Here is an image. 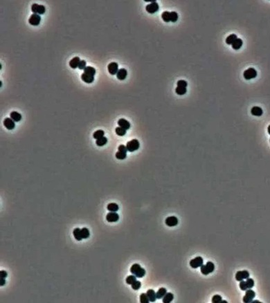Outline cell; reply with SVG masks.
Returning a JSON list of instances; mask_svg holds the SVG:
<instances>
[{
    "mask_svg": "<svg viewBox=\"0 0 270 303\" xmlns=\"http://www.w3.org/2000/svg\"><path fill=\"white\" fill-rule=\"evenodd\" d=\"M118 125H119V127L123 128L125 130H128L130 128V122H128L127 120L124 119V118H121L118 120Z\"/></svg>",
    "mask_w": 270,
    "mask_h": 303,
    "instance_id": "9a60e30c",
    "label": "cell"
},
{
    "mask_svg": "<svg viewBox=\"0 0 270 303\" xmlns=\"http://www.w3.org/2000/svg\"><path fill=\"white\" fill-rule=\"evenodd\" d=\"M161 18L165 22H170V12L168 11H164L161 14Z\"/></svg>",
    "mask_w": 270,
    "mask_h": 303,
    "instance_id": "f1b7e54d",
    "label": "cell"
},
{
    "mask_svg": "<svg viewBox=\"0 0 270 303\" xmlns=\"http://www.w3.org/2000/svg\"><path fill=\"white\" fill-rule=\"evenodd\" d=\"M104 134H105V132H104V131L103 130H97V131H96V132L94 133V134H93V137L95 138V139H98V138H102V137H103L104 136Z\"/></svg>",
    "mask_w": 270,
    "mask_h": 303,
    "instance_id": "4dcf8cb0",
    "label": "cell"
},
{
    "mask_svg": "<svg viewBox=\"0 0 270 303\" xmlns=\"http://www.w3.org/2000/svg\"><path fill=\"white\" fill-rule=\"evenodd\" d=\"M106 219L108 222H116L119 219V215L116 212H110L107 214Z\"/></svg>",
    "mask_w": 270,
    "mask_h": 303,
    "instance_id": "4fadbf2b",
    "label": "cell"
},
{
    "mask_svg": "<svg viewBox=\"0 0 270 303\" xmlns=\"http://www.w3.org/2000/svg\"><path fill=\"white\" fill-rule=\"evenodd\" d=\"M238 39L237 35L235 34H231V35H229L228 37L226 38V43L229 45H232L236 39Z\"/></svg>",
    "mask_w": 270,
    "mask_h": 303,
    "instance_id": "7402d4cb",
    "label": "cell"
},
{
    "mask_svg": "<svg viewBox=\"0 0 270 303\" xmlns=\"http://www.w3.org/2000/svg\"><path fill=\"white\" fill-rule=\"evenodd\" d=\"M73 234L74 236L75 239L78 240V241H81L83 239V237H82V233H81V229L76 228H75L73 231Z\"/></svg>",
    "mask_w": 270,
    "mask_h": 303,
    "instance_id": "603a6c76",
    "label": "cell"
},
{
    "mask_svg": "<svg viewBox=\"0 0 270 303\" xmlns=\"http://www.w3.org/2000/svg\"><path fill=\"white\" fill-rule=\"evenodd\" d=\"M107 70L108 72L109 73V74L111 75H115L116 74L118 71V65L116 62H113L109 63L107 66Z\"/></svg>",
    "mask_w": 270,
    "mask_h": 303,
    "instance_id": "7c38bea8",
    "label": "cell"
},
{
    "mask_svg": "<svg viewBox=\"0 0 270 303\" xmlns=\"http://www.w3.org/2000/svg\"><path fill=\"white\" fill-rule=\"evenodd\" d=\"M243 44V42L240 38H238L235 41V42L232 44V48L234 50H238L242 47V46Z\"/></svg>",
    "mask_w": 270,
    "mask_h": 303,
    "instance_id": "484cf974",
    "label": "cell"
},
{
    "mask_svg": "<svg viewBox=\"0 0 270 303\" xmlns=\"http://www.w3.org/2000/svg\"><path fill=\"white\" fill-rule=\"evenodd\" d=\"M40 21H41V17L39 16V15L37 14L31 15L29 19V24L33 26H38L40 23Z\"/></svg>",
    "mask_w": 270,
    "mask_h": 303,
    "instance_id": "30bf717a",
    "label": "cell"
},
{
    "mask_svg": "<svg viewBox=\"0 0 270 303\" xmlns=\"http://www.w3.org/2000/svg\"><path fill=\"white\" fill-rule=\"evenodd\" d=\"M127 157V153L123 152H117L116 153V158L119 160H123V159H126Z\"/></svg>",
    "mask_w": 270,
    "mask_h": 303,
    "instance_id": "d590c367",
    "label": "cell"
},
{
    "mask_svg": "<svg viewBox=\"0 0 270 303\" xmlns=\"http://www.w3.org/2000/svg\"><path fill=\"white\" fill-rule=\"evenodd\" d=\"M81 79L83 80L85 83H91L94 82V76H90V75H88L87 74V73H83V74H82V76H81Z\"/></svg>",
    "mask_w": 270,
    "mask_h": 303,
    "instance_id": "d6986e66",
    "label": "cell"
},
{
    "mask_svg": "<svg viewBox=\"0 0 270 303\" xmlns=\"http://www.w3.org/2000/svg\"><path fill=\"white\" fill-rule=\"evenodd\" d=\"M126 131H127V130L123 129V128L121 127H116L115 129L116 134L120 136H124V135L126 134Z\"/></svg>",
    "mask_w": 270,
    "mask_h": 303,
    "instance_id": "d6a6232c",
    "label": "cell"
},
{
    "mask_svg": "<svg viewBox=\"0 0 270 303\" xmlns=\"http://www.w3.org/2000/svg\"><path fill=\"white\" fill-rule=\"evenodd\" d=\"M178 222H179L178 219L175 216L168 217L165 220V224H166V226L169 227L175 226L178 224Z\"/></svg>",
    "mask_w": 270,
    "mask_h": 303,
    "instance_id": "8fae6325",
    "label": "cell"
},
{
    "mask_svg": "<svg viewBox=\"0 0 270 303\" xmlns=\"http://www.w3.org/2000/svg\"><path fill=\"white\" fill-rule=\"evenodd\" d=\"M243 76L246 80H252L257 76V71L255 69L249 68L244 71Z\"/></svg>",
    "mask_w": 270,
    "mask_h": 303,
    "instance_id": "5b68a950",
    "label": "cell"
},
{
    "mask_svg": "<svg viewBox=\"0 0 270 303\" xmlns=\"http://www.w3.org/2000/svg\"><path fill=\"white\" fill-rule=\"evenodd\" d=\"M146 293L147 295H148V297L149 300H150V302H155L156 301V300H157V296H156V293H155L154 290H153V289H149V290H148Z\"/></svg>",
    "mask_w": 270,
    "mask_h": 303,
    "instance_id": "ac0fdd59",
    "label": "cell"
},
{
    "mask_svg": "<svg viewBox=\"0 0 270 303\" xmlns=\"http://www.w3.org/2000/svg\"><path fill=\"white\" fill-rule=\"evenodd\" d=\"M31 10L33 14L43 15L45 13L46 8L43 5H39L37 4H33L31 6Z\"/></svg>",
    "mask_w": 270,
    "mask_h": 303,
    "instance_id": "8992f818",
    "label": "cell"
},
{
    "mask_svg": "<svg viewBox=\"0 0 270 303\" xmlns=\"http://www.w3.org/2000/svg\"><path fill=\"white\" fill-rule=\"evenodd\" d=\"M107 143V138H106V137H105V136H103V137H102V138H98V139H97V140H96V144L98 146L100 147L105 145Z\"/></svg>",
    "mask_w": 270,
    "mask_h": 303,
    "instance_id": "f546056e",
    "label": "cell"
},
{
    "mask_svg": "<svg viewBox=\"0 0 270 303\" xmlns=\"http://www.w3.org/2000/svg\"><path fill=\"white\" fill-rule=\"evenodd\" d=\"M178 19V14L175 11L170 12V22H176Z\"/></svg>",
    "mask_w": 270,
    "mask_h": 303,
    "instance_id": "ab89813d",
    "label": "cell"
},
{
    "mask_svg": "<svg viewBox=\"0 0 270 303\" xmlns=\"http://www.w3.org/2000/svg\"><path fill=\"white\" fill-rule=\"evenodd\" d=\"M4 127L9 130H13L15 127V123L13 120H12L10 118H6L4 120Z\"/></svg>",
    "mask_w": 270,
    "mask_h": 303,
    "instance_id": "5bb4252c",
    "label": "cell"
},
{
    "mask_svg": "<svg viewBox=\"0 0 270 303\" xmlns=\"http://www.w3.org/2000/svg\"><path fill=\"white\" fill-rule=\"evenodd\" d=\"M78 68L79 69H81V70H84L86 68V61L85 60H81Z\"/></svg>",
    "mask_w": 270,
    "mask_h": 303,
    "instance_id": "ee69618b",
    "label": "cell"
},
{
    "mask_svg": "<svg viewBox=\"0 0 270 303\" xmlns=\"http://www.w3.org/2000/svg\"><path fill=\"white\" fill-rule=\"evenodd\" d=\"M139 147H140V143L137 139H132V140H130L129 142L127 143L126 145L128 151L130 152H133L134 151L137 150L139 148Z\"/></svg>",
    "mask_w": 270,
    "mask_h": 303,
    "instance_id": "3957f363",
    "label": "cell"
},
{
    "mask_svg": "<svg viewBox=\"0 0 270 303\" xmlns=\"http://www.w3.org/2000/svg\"><path fill=\"white\" fill-rule=\"evenodd\" d=\"M249 271H238L237 273H236V274H235V279H236V280L238 281V282H240V281H242L244 280H247V278H249Z\"/></svg>",
    "mask_w": 270,
    "mask_h": 303,
    "instance_id": "ba28073f",
    "label": "cell"
},
{
    "mask_svg": "<svg viewBox=\"0 0 270 303\" xmlns=\"http://www.w3.org/2000/svg\"><path fill=\"white\" fill-rule=\"evenodd\" d=\"M5 283H6L5 278H1V286H4L5 285Z\"/></svg>",
    "mask_w": 270,
    "mask_h": 303,
    "instance_id": "7dc6e473",
    "label": "cell"
},
{
    "mask_svg": "<svg viewBox=\"0 0 270 303\" xmlns=\"http://www.w3.org/2000/svg\"><path fill=\"white\" fill-rule=\"evenodd\" d=\"M166 293H167V290H166V288H163V287H161V288H160V289L157 291V293H156L157 299H161V298H163V296H164Z\"/></svg>",
    "mask_w": 270,
    "mask_h": 303,
    "instance_id": "cb8c5ba5",
    "label": "cell"
},
{
    "mask_svg": "<svg viewBox=\"0 0 270 303\" xmlns=\"http://www.w3.org/2000/svg\"><path fill=\"white\" fill-rule=\"evenodd\" d=\"M80 62H81L80 58L75 57V58H73L72 60H71V61L69 62V66L72 69H76L77 67H78Z\"/></svg>",
    "mask_w": 270,
    "mask_h": 303,
    "instance_id": "44dd1931",
    "label": "cell"
},
{
    "mask_svg": "<svg viewBox=\"0 0 270 303\" xmlns=\"http://www.w3.org/2000/svg\"><path fill=\"white\" fill-rule=\"evenodd\" d=\"M159 4H157V2H152L151 4H148L146 7V10L148 13L153 14V13L157 12L159 10Z\"/></svg>",
    "mask_w": 270,
    "mask_h": 303,
    "instance_id": "9c48e42d",
    "label": "cell"
},
{
    "mask_svg": "<svg viewBox=\"0 0 270 303\" xmlns=\"http://www.w3.org/2000/svg\"><path fill=\"white\" fill-rule=\"evenodd\" d=\"M136 281V277L134 275H129V276L126 278V283L128 285H132L133 283Z\"/></svg>",
    "mask_w": 270,
    "mask_h": 303,
    "instance_id": "836d02e7",
    "label": "cell"
},
{
    "mask_svg": "<svg viewBox=\"0 0 270 303\" xmlns=\"http://www.w3.org/2000/svg\"><path fill=\"white\" fill-rule=\"evenodd\" d=\"M140 302L141 303H149L150 302V300H149L147 293H143L140 295Z\"/></svg>",
    "mask_w": 270,
    "mask_h": 303,
    "instance_id": "e575fe53",
    "label": "cell"
},
{
    "mask_svg": "<svg viewBox=\"0 0 270 303\" xmlns=\"http://www.w3.org/2000/svg\"><path fill=\"white\" fill-rule=\"evenodd\" d=\"M215 265L211 262H206L205 265H202L200 266V271L204 275H207L209 273H211L214 271Z\"/></svg>",
    "mask_w": 270,
    "mask_h": 303,
    "instance_id": "7a4b0ae2",
    "label": "cell"
},
{
    "mask_svg": "<svg viewBox=\"0 0 270 303\" xmlns=\"http://www.w3.org/2000/svg\"><path fill=\"white\" fill-rule=\"evenodd\" d=\"M222 301V298L220 295H215L212 298V303H221Z\"/></svg>",
    "mask_w": 270,
    "mask_h": 303,
    "instance_id": "f35d334b",
    "label": "cell"
},
{
    "mask_svg": "<svg viewBox=\"0 0 270 303\" xmlns=\"http://www.w3.org/2000/svg\"><path fill=\"white\" fill-rule=\"evenodd\" d=\"M267 131H268V133L270 134V125H269L268 128H267Z\"/></svg>",
    "mask_w": 270,
    "mask_h": 303,
    "instance_id": "c3c4849f",
    "label": "cell"
},
{
    "mask_svg": "<svg viewBox=\"0 0 270 303\" xmlns=\"http://www.w3.org/2000/svg\"><path fill=\"white\" fill-rule=\"evenodd\" d=\"M130 272L139 278H141L146 275V270L139 264H133L130 268Z\"/></svg>",
    "mask_w": 270,
    "mask_h": 303,
    "instance_id": "6da1fadb",
    "label": "cell"
},
{
    "mask_svg": "<svg viewBox=\"0 0 270 303\" xmlns=\"http://www.w3.org/2000/svg\"><path fill=\"white\" fill-rule=\"evenodd\" d=\"M141 283L140 281L138 280L135 281L132 285V288L134 290H139L141 288Z\"/></svg>",
    "mask_w": 270,
    "mask_h": 303,
    "instance_id": "60d3db41",
    "label": "cell"
},
{
    "mask_svg": "<svg viewBox=\"0 0 270 303\" xmlns=\"http://www.w3.org/2000/svg\"><path fill=\"white\" fill-rule=\"evenodd\" d=\"M7 275H8L7 272L5 271H0V277H1V278H6Z\"/></svg>",
    "mask_w": 270,
    "mask_h": 303,
    "instance_id": "bcb514c9",
    "label": "cell"
},
{
    "mask_svg": "<svg viewBox=\"0 0 270 303\" xmlns=\"http://www.w3.org/2000/svg\"><path fill=\"white\" fill-rule=\"evenodd\" d=\"M203 263H204L203 258L202 257H200V256H198V257H196L194 259L190 260L189 264L191 268H197L198 267H200L202 265H203Z\"/></svg>",
    "mask_w": 270,
    "mask_h": 303,
    "instance_id": "52a82bcc",
    "label": "cell"
},
{
    "mask_svg": "<svg viewBox=\"0 0 270 303\" xmlns=\"http://www.w3.org/2000/svg\"><path fill=\"white\" fill-rule=\"evenodd\" d=\"M187 86H188L187 82L185 80H179L177 82V87H182L186 88Z\"/></svg>",
    "mask_w": 270,
    "mask_h": 303,
    "instance_id": "7bdbcfd3",
    "label": "cell"
},
{
    "mask_svg": "<svg viewBox=\"0 0 270 303\" xmlns=\"http://www.w3.org/2000/svg\"><path fill=\"white\" fill-rule=\"evenodd\" d=\"M10 118L15 122H19L22 120V115L17 111H12L10 113Z\"/></svg>",
    "mask_w": 270,
    "mask_h": 303,
    "instance_id": "ffe728a7",
    "label": "cell"
},
{
    "mask_svg": "<svg viewBox=\"0 0 270 303\" xmlns=\"http://www.w3.org/2000/svg\"><path fill=\"white\" fill-rule=\"evenodd\" d=\"M174 299V295L172 293H167L163 298L162 302L163 303L171 302Z\"/></svg>",
    "mask_w": 270,
    "mask_h": 303,
    "instance_id": "d4e9b609",
    "label": "cell"
},
{
    "mask_svg": "<svg viewBox=\"0 0 270 303\" xmlns=\"http://www.w3.org/2000/svg\"><path fill=\"white\" fill-rule=\"evenodd\" d=\"M107 208L109 212H117L119 209V207L118 206V204L115 203H110L107 205Z\"/></svg>",
    "mask_w": 270,
    "mask_h": 303,
    "instance_id": "4316f807",
    "label": "cell"
},
{
    "mask_svg": "<svg viewBox=\"0 0 270 303\" xmlns=\"http://www.w3.org/2000/svg\"><path fill=\"white\" fill-rule=\"evenodd\" d=\"M118 150L120 152H123L125 153H127V152H128V149H127L126 145H120L118 147Z\"/></svg>",
    "mask_w": 270,
    "mask_h": 303,
    "instance_id": "f6af8a7d",
    "label": "cell"
},
{
    "mask_svg": "<svg viewBox=\"0 0 270 303\" xmlns=\"http://www.w3.org/2000/svg\"><path fill=\"white\" fill-rule=\"evenodd\" d=\"M239 287L240 288V289L241 290H242V291H247V285H246V281H240V285H239Z\"/></svg>",
    "mask_w": 270,
    "mask_h": 303,
    "instance_id": "b9f144b4",
    "label": "cell"
},
{
    "mask_svg": "<svg viewBox=\"0 0 270 303\" xmlns=\"http://www.w3.org/2000/svg\"><path fill=\"white\" fill-rule=\"evenodd\" d=\"M251 113L252 115L255 116H260L262 115L263 111H262V108H260V107L255 106V107H252L251 109Z\"/></svg>",
    "mask_w": 270,
    "mask_h": 303,
    "instance_id": "e0dca14e",
    "label": "cell"
},
{
    "mask_svg": "<svg viewBox=\"0 0 270 303\" xmlns=\"http://www.w3.org/2000/svg\"><path fill=\"white\" fill-rule=\"evenodd\" d=\"M252 303H255V302H259V303H260V302L259 301V300H254V301H252Z\"/></svg>",
    "mask_w": 270,
    "mask_h": 303,
    "instance_id": "681fc988",
    "label": "cell"
},
{
    "mask_svg": "<svg viewBox=\"0 0 270 303\" xmlns=\"http://www.w3.org/2000/svg\"><path fill=\"white\" fill-rule=\"evenodd\" d=\"M81 233H82L83 239H87L89 237V235H90L89 231L87 228H83L81 229Z\"/></svg>",
    "mask_w": 270,
    "mask_h": 303,
    "instance_id": "8d00e7d4",
    "label": "cell"
},
{
    "mask_svg": "<svg viewBox=\"0 0 270 303\" xmlns=\"http://www.w3.org/2000/svg\"><path fill=\"white\" fill-rule=\"evenodd\" d=\"M128 76V71L126 69H121L118 70V73H116V77L120 80H123L126 78Z\"/></svg>",
    "mask_w": 270,
    "mask_h": 303,
    "instance_id": "2e32d148",
    "label": "cell"
},
{
    "mask_svg": "<svg viewBox=\"0 0 270 303\" xmlns=\"http://www.w3.org/2000/svg\"><path fill=\"white\" fill-rule=\"evenodd\" d=\"M246 285L247 287V289H252L254 287V280L252 278H247L246 280Z\"/></svg>",
    "mask_w": 270,
    "mask_h": 303,
    "instance_id": "74e56055",
    "label": "cell"
},
{
    "mask_svg": "<svg viewBox=\"0 0 270 303\" xmlns=\"http://www.w3.org/2000/svg\"><path fill=\"white\" fill-rule=\"evenodd\" d=\"M84 73L88 75H90L91 76H94V75L96 74V69L94 67H92V66H87L84 69Z\"/></svg>",
    "mask_w": 270,
    "mask_h": 303,
    "instance_id": "83f0119b",
    "label": "cell"
},
{
    "mask_svg": "<svg viewBox=\"0 0 270 303\" xmlns=\"http://www.w3.org/2000/svg\"><path fill=\"white\" fill-rule=\"evenodd\" d=\"M256 296L255 291L252 290V289H249L246 291V293L243 297V302L245 303H249L253 301V300Z\"/></svg>",
    "mask_w": 270,
    "mask_h": 303,
    "instance_id": "277c9868",
    "label": "cell"
},
{
    "mask_svg": "<svg viewBox=\"0 0 270 303\" xmlns=\"http://www.w3.org/2000/svg\"><path fill=\"white\" fill-rule=\"evenodd\" d=\"M186 91H187V90H186V87H177L175 89L176 93L180 96L184 95V94L186 93Z\"/></svg>",
    "mask_w": 270,
    "mask_h": 303,
    "instance_id": "1f68e13d",
    "label": "cell"
}]
</instances>
